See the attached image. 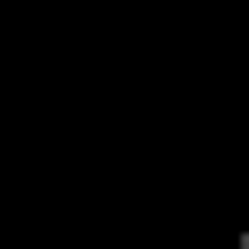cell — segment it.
Here are the masks:
<instances>
[]
</instances>
